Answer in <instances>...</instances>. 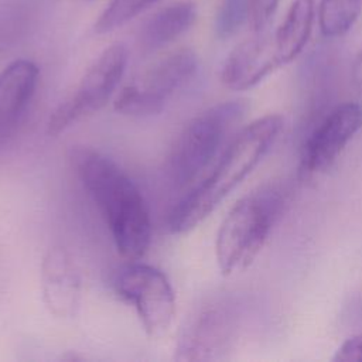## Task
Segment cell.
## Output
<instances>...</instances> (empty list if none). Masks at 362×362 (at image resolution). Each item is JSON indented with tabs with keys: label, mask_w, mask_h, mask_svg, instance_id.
Returning a JSON list of instances; mask_svg holds the SVG:
<instances>
[{
	"label": "cell",
	"mask_w": 362,
	"mask_h": 362,
	"mask_svg": "<svg viewBox=\"0 0 362 362\" xmlns=\"http://www.w3.org/2000/svg\"><path fill=\"white\" fill-rule=\"evenodd\" d=\"M160 0H110L95 23L98 34L110 33Z\"/></svg>",
	"instance_id": "cell-17"
},
{
	"label": "cell",
	"mask_w": 362,
	"mask_h": 362,
	"mask_svg": "<svg viewBox=\"0 0 362 362\" xmlns=\"http://www.w3.org/2000/svg\"><path fill=\"white\" fill-rule=\"evenodd\" d=\"M351 79L354 82V85L359 89H362V48L358 52L352 68H351Z\"/></svg>",
	"instance_id": "cell-21"
},
{
	"label": "cell",
	"mask_w": 362,
	"mask_h": 362,
	"mask_svg": "<svg viewBox=\"0 0 362 362\" xmlns=\"http://www.w3.org/2000/svg\"><path fill=\"white\" fill-rule=\"evenodd\" d=\"M281 68L273 33L253 31L226 57L221 69V82L232 90H246Z\"/></svg>",
	"instance_id": "cell-10"
},
{
	"label": "cell",
	"mask_w": 362,
	"mask_h": 362,
	"mask_svg": "<svg viewBox=\"0 0 362 362\" xmlns=\"http://www.w3.org/2000/svg\"><path fill=\"white\" fill-rule=\"evenodd\" d=\"M44 0H0V55L24 42L37 28Z\"/></svg>",
	"instance_id": "cell-15"
},
{
	"label": "cell",
	"mask_w": 362,
	"mask_h": 362,
	"mask_svg": "<svg viewBox=\"0 0 362 362\" xmlns=\"http://www.w3.org/2000/svg\"><path fill=\"white\" fill-rule=\"evenodd\" d=\"M127 59L129 52L122 42L103 49L86 69L75 90L51 113L47 122V133L58 136L102 109L119 86Z\"/></svg>",
	"instance_id": "cell-6"
},
{
	"label": "cell",
	"mask_w": 362,
	"mask_h": 362,
	"mask_svg": "<svg viewBox=\"0 0 362 362\" xmlns=\"http://www.w3.org/2000/svg\"><path fill=\"white\" fill-rule=\"evenodd\" d=\"M245 112L243 100H226L205 109L184 126L167 161L168 177L177 187H187L197 180Z\"/></svg>",
	"instance_id": "cell-4"
},
{
	"label": "cell",
	"mask_w": 362,
	"mask_h": 362,
	"mask_svg": "<svg viewBox=\"0 0 362 362\" xmlns=\"http://www.w3.org/2000/svg\"><path fill=\"white\" fill-rule=\"evenodd\" d=\"M362 14V0H320L317 21L325 38L345 35Z\"/></svg>",
	"instance_id": "cell-16"
},
{
	"label": "cell",
	"mask_w": 362,
	"mask_h": 362,
	"mask_svg": "<svg viewBox=\"0 0 362 362\" xmlns=\"http://www.w3.org/2000/svg\"><path fill=\"white\" fill-rule=\"evenodd\" d=\"M236 331V314L226 300L198 305L181 325L174 358L177 361H214L228 352Z\"/></svg>",
	"instance_id": "cell-8"
},
{
	"label": "cell",
	"mask_w": 362,
	"mask_h": 362,
	"mask_svg": "<svg viewBox=\"0 0 362 362\" xmlns=\"http://www.w3.org/2000/svg\"><path fill=\"white\" fill-rule=\"evenodd\" d=\"M314 0H293L281 24L273 31V40L281 66L294 61L304 49L315 21Z\"/></svg>",
	"instance_id": "cell-14"
},
{
	"label": "cell",
	"mask_w": 362,
	"mask_h": 362,
	"mask_svg": "<svg viewBox=\"0 0 362 362\" xmlns=\"http://www.w3.org/2000/svg\"><path fill=\"white\" fill-rule=\"evenodd\" d=\"M362 129V105L335 106L310 133L301 153V171L313 175L328 170Z\"/></svg>",
	"instance_id": "cell-9"
},
{
	"label": "cell",
	"mask_w": 362,
	"mask_h": 362,
	"mask_svg": "<svg viewBox=\"0 0 362 362\" xmlns=\"http://www.w3.org/2000/svg\"><path fill=\"white\" fill-rule=\"evenodd\" d=\"M198 58L189 48L175 49L153 62L115 98V110L126 116L160 113L173 95L197 72Z\"/></svg>",
	"instance_id": "cell-5"
},
{
	"label": "cell",
	"mask_w": 362,
	"mask_h": 362,
	"mask_svg": "<svg viewBox=\"0 0 362 362\" xmlns=\"http://www.w3.org/2000/svg\"><path fill=\"white\" fill-rule=\"evenodd\" d=\"M249 0H221L216 17L215 33L219 38L232 37L239 28L249 21Z\"/></svg>",
	"instance_id": "cell-18"
},
{
	"label": "cell",
	"mask_w": 362,
	"mask_h": 362,
	"mask_svg": "<svg viewBox=\"0 0 362 362\" xmlns=\"http://www.w3.org/2000/svg\"><path fill=\"white\" fill-rule=\"evenodd\" d=\"M334 362H362V334L346 338L335 351Z\"/></svg>",
	"instance_id": "cell-20"
},
{
	"label": "cell",
	"mask_w": 362,
	"mask_h": 362,
	"mask_svg": "<svg viewBox=\"0 0 362 362\" xmlns=\"http://www.w3.org/2000/svg\"><path fill=\"white\" fill-rule=\"evenodd\" d=\"M249 24L253 31L264 30L272 20L280 0H249Z\"/></svg>",
	"instance_id": "cell-19"
},
{
	"label": "cell",
	"mask_w": 362,
	"mask_h": 362,
	"mask_svg": "<svg viewBox=\"0 0 362 362\" xmlns=\"http://www.w3.org/2000/svg\"><path fill=\"white\" fill-rule=\"evenodd\" d=\"M41 293L47 310L57 318H72L81 304V277L62 246L49 247L41 262Z\"/></svg>",
	"instance_id": "cell-12"
},
{
	"label": "cell",
	"mask_w": 362,
	"mask_h": 362,
	"mask_svg": "<svg viewBox=\"0 0 362 362\" xmlns=\"http://www.w3.org/2000/svg\"><path fill=\"white\" fill-rule=\"evenodd\" d=\"M69 160L120 256L129 262L143 257L151 240V221L133 180L110 157L89 146H72Z\"/></svg>",
	"instance_id": "cell-1"
},
{
	"label": "cell",
	"mask_w": 362,
	"mask_h": 362,
	"mask_svg": "<svg viewBox=\"0 0 362 362\" xmlns=\"http://www.w3.org/2000/svg\"><path fill=\"white\" fill-rule=\"evenodd\" d=\"M197 7L182 0L165 6L150 17L137 34V47L141 54H153L182 35L195 21Z\"/></svg>",
	"instance_id": "cell-13"
},
{
	"label": "cell",
	"mask_w": 362,
	"mask_h": 362,
	"mask_svg": "<svg viewBox=\"0 0 362 362\" xmlns=\"http://www.w3.org/2000/svg\"><path fill=\"white\" fill-rule=\"evenodd\" d=\"M283 129L280 115H264L245 126L221 154L211 174L192 187L168 216L173 233H185L208 218L255 170Z\"/></svg>",
	"instance_id": "cell-2"
},
{
	"label": "cell",
	"mask_w": 362,
	"mask_h": 362,
	"mask_svg": "<svg viewBox=\"0 0 362 362\" xmlns=\"http://www.w3.org/2000/svg\"><path fill=\"white\" fill-rule=\"evenodd\" d=\"M112 284L133 305L150 338H160L170 329L175 317V294L161 270L133 260L115 273Z\"/></svg>",
	"instance_id": "cell-7"
},
{
	"label": "cell",
	"mask_w": 362,
	"mask_h": 362,
	"mask_svg": "<svg viewBox=\"0 0 362 362\" xmlns=\"http://www.w3.org/2000/svg\"><path fill=\"white\" fill-rule=\"evenodd\" d=\"M38 68L33 61L17 59L0 72V157L14 140L35 95Z\"/></svg>",
	"instance_id": "cell-11"
},
{
	"label": "cell",
	"mask_w": 362,
	"mask_h": 362,
	"mask_svg": "<svg viewBox=\"0 0 362 362\" xmlns=\"http://www.w3.org/2000/svg\"><path fill=\"white\" fill-rule=\"evenodd\" d=\"M284 191L277 184H264L242 197L219 225L215 255L222 274L247 269L260 253L283 204Z\"/></svg>",
	"instance_id": "cell-3"
}]
</instances>
